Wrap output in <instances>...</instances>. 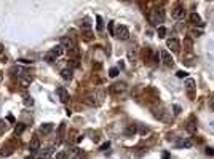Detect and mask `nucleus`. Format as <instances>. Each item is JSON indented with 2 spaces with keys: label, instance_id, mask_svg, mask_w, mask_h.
Instances as JSON below:
<instances>
[{
  "label": "nucleus",
  "instance_id": "obj_3",
  "mask_svg": "<svg viewBox=\"0 0 214 159\" xmlns=\"http://www.w3.org/2000/svg\"><path fill=\"white\" fill-rule=\"evenodd\" d=\"M166 45H168V48H170L173 53H179V49H181V43H179L176 38H170L166 41Z\"/></svg>",
  "mask_w": 214,
  "mask_h": 159
},
{
  "label": "nucleus",
  "instance_id": "obj_22",
  "mask_svg": "<svg viewBox=\"0 0 214 159\" xmlns=\"http://www.w3.org/2000/svg\"><path fill=\"white\" fill-rule=\"evenodd\" d=\"M0 153H2V156H10V154H11V153H13V150H11V148H10V147H7V148L3 147V150L0 151Z\"/></svg>",
  "mask_w": 214,
  "mask_h": 159
},
{
  "label": "nucleus",
  "instance_id": "obj_6",
  "mask_svg": "<svg viewBox=\"0 0 214 159\" xmlns=\"http://www.w3.org/2000/svg\"><path fill=\"white\" fill-rule=\"evenodd\" d=\"M184 13H186L184 7H182V5H176V7L173 8V11H171V14H173V18L179 19V18H182V16H184Z\"/></svg>",
  "mask_w": 214,
  "mask_h": 159
},
{
  "label": "nucleus",
  "instance_id": "obj_15",
  "mask_svg": "<svg viewBox=\"0 0 214 159\" xmlns=\"http://www.w3.org/2000/svg\"><path fill=\"white\" fill-rule=\"evenodd\" d=\"M61 76L64 80H72V68H64L61 70Z\"/></svg>",
  "mask_w": 214,
  "mask_h": 159
},
{
  "label": "nucleus",
  "instance_id": "obj_34",
  "mask_svg": "<svg viewBox=\"0 0 214 159\" xmlns=\"http://www.w3.org/2000/svg\"><path fill=\"white\" fill-rule=\"evenodd\" d=\"M56 159H67V156H66V153H58Z\"/></svg>",
  "mask_w": 214,
  "mask_h": 159
},
{
  "label": "nucleus",
  "instance_id": "obj_10",
  "mask_svg": "<svg viewBox=\"0 0 214 159\" xmlns=\"http://www.w3.org/2000/svg\"><path fill=\"white\" fill-rule=\"evenodd\" d=\"M94 97L97 99V100H96V105H97V103H101V102H102V97H104V94H102L101 91H96L94 94L89 95V99H94ZM89 103H94V100H89Z\"/></svg>",
  "mask_w": 214,
  "mask_h": 159
},
{
  "label": "nucleus",
  "instance_id": "obj_30",
  "mask_svg": "<svg viewBox=\"0 0 214 159\" xmlns=\"http://www.w3.org/2000/svg\"><path fill=\"white\" fill-rule=\"evenodd\" d=\"M206 154H208V156H214V148L208 147V148H206Z\"/></svg>",
  "mask_w": 214,
  "mask_h": 159
},
{
  "label": "nucleus",
  "instance_id": "obj_38",
  "mask_svg": "<svg viewBox=\"0 0 214 159\" xmlns=\"http://www.w3.org/2000/svg\"><path fill=\"white\" fill-rule=\"evenodd\" d=\"M2 80H3V75H2V72H0V83H2Z\"/></svg>",
  "mask_w": 214,
  "mask_h": 159
},
{
  "label": "nucleus",
  "instance_id": "obj_5",
  "mask_svg": "<svg viewBox=\"0 0 214 159\" xmlns=\"http://www.w3.org/2000/svg\"><path fill=\"white\" fill-rule=\"evenodd\" d=\"M38 150H40V140H38V137H34L30 140V143H29V151L30 153H37Z\"/></svg>",
  "mask_w": 214,
  "mask_h": 159
},
{
  "label": "nucleus",
  "instance_id": "obj_36",
  "mask_svg": "<svg viewBox=\"0 0 214 159\" xmlns=\"http://www.w3.org/2000/svg\"><path fill=\"white\" fill-rule=\"evenodd\" d=\"M162 158H163V159H170V153H163Z\"/></svg>",
  "mask_w": 214,
  "mask_h": 159
},
{
  "label": "nucleus",
  "instance_id": "obj_19",
  "mask_svg": "<svg viewBox=\"0 0 214 159\" xmlns=\"http://www.w3.org/2000/svg\"><path fill=\"white\" fill-rule=\"evenodd\" d=\"M137 132V127L134 126V124H131V126H128V129H126V135H134Z\"/></svg>",
  "mask_w": 214,
  "mask_h": 159
},
{
  "label": "nucleus",
  "instance_id": "obj_40",
  "mask_svg": "<svg viewBox=\"0 0 214 159\" xmlns=\"http://www.w3.org/2000/svg\"><path fill=\"white\" fill-rule=\"evenodd\" d=\"M27 159H30V158H27Z\"/></svg>",
  "mask_w": 214,
  "mask_h": 159
},
{
  "label": "nucleus",
  "instance_id": "obj_7",
  "mask_svg": "<svg viewBox=\"0 0 214 159\" xmlns=\"http://www.w3.org/2000/svg\"><path fill=\"white\" fill-rule=\"evenodd\" d=\"M58 94H59V99L62 103H67L69 102V92L66 87H58Z\"/></svg>",
  "mask_w": 214,
  "mask_h": 159
},
{
  "label": "nucleus",
  "instance_id": "obj_26",
  "mask_svg": "<svg viewBox=\"0 0 214 159\" xmlns=\"http://www.w3.org/2000/svg\"><path fill=\"white\" fill-rule=\"evenodd\" d=\"M176 75H178V78H186V76H187V72H186V70H179Z\"/></svg>",
  "mask_w": 214,
  "mask_h": 159
},
{
  "label": "nucleus",
  "instance_id": "obj_31",
  "mask_svg": "<svg viewBox=\"0 0 214 159\" xmlns=\"http://www.w3.org/2000/svg\"><path fill=\"white\" fill-rule=\"evenodd\" d=\"M109 147H110V142H105V143H102V145H101V151H105V150H107Z\"/></svg>",
  "mask_w": 214,
  "mask_h": 159
},
{
  "label": "nucleus",
  "instance_id": "obj_23",
  "mask_svg": "<svg viewBox=\"0 0 214 159\" xmlns=\"http://www.w3.org/2000/svg\"><path fill=\"white\" fill-rule=\"evenodd\" d=\"M24 105H26V107H32V105H34V99H32V97H26V99H24Z\"/></svg>",
  "mask_w": 214,
  "mask_h": 159
},
{
  "label": "nucleus",
  "instance_id": "obj_21",
  "mask_svg": "<svg viewBox=\"0 0 214 159\" xmlns=\"http://www.w3.org/2000/svg\"><path fill=\"white\" fill-rule=\"evenodd\" d=\"M24 129H26L24 124H18V126L15 127V134H16V135H21L23 132H24Z\"/></svg>",
  "mask_w": 214,
  "mask_h": 159
},
{
  "label": "nucleus",
  "instance_id": "obj_1",
  "mask_svg": "<svg viewBox=\"0 0 214 159\" xmlns=\"http://www.w3.org/2000/svg\"><path fill=\"white\" fill-rule=\"evenodd\" d=\"M150 22L154 24V26H157V27H158V24L163 22V11L162 10H154V11H152V14H150Z\"/></svg>",
  "mask_w": 214,
  "mask_h": 159
},
{
  "label": "nucleus",
  "instance_id": "obj_24",
  "mask_svg": "<svg viewBox=\"0 0 214 159\" xmlns=\"http://www.w3.org/2000/svg\"><path fill=\"white\" fill-rule=\"evenodd\" d=\"M117 75H118V68L113 67V68H110V70H109V76H110V78H115Z\"/></svg>",
  "mask_w": 214,
  "mask_h": 159
},
{
  "label": "nucleus",
  "instance_id": "obj_39",
  "mask_svg": "<svg viewBox=\"0 0 214 159\" xmlns=\"http://www.w3.org/2000/svg\"><path fill=\"white\" fill-rule=\"evenodd\" d=\"M2 51H3V46H2V45H0V53H2Z\"/></svg>",
  "mask_w": 214,
  "mask_h": 159
},
{
  "label": "nucleus",
  "instance_id": "obj_17",
  "mask_svg": "<svg viewBox=\"0 0 214 159\" xmlns=\"http://www.w3.org/2000/svg\"><path fill=\"white\" fill-rule=\"evenodd\" d=\"M157 34H158V37H160V38H165V37H166V27H163V26H158Z\"/></svg>",
  "mask_w": 214,
  "mask_h": 159
},
{
  "label": "nucleus",
  "instance_id": "obj_33",
  "mask_svg": "<svg viewBox=\"0 0 214 159\" xmlns=\"http://www.w3.org/2000/svg\"><path fill=\"white\" fill-rule=\"evenodd\" d=\"M109 30H110V35H115V29H113V22H109Z\"/></svg>",
  "mask_w": 214,
  "mask_h": 159
},
{
  "label": "nucleus",
  "instance_id": "obj_14",
  "mask_svg": "<svg viewBox=\"0 0 214 159\" xmlns=\"http://www.w3.org/2000/svg\"><path fill=\"white\" fill-rule=\"evenodd\" d=\"M189 19H190L192 24H200V26H201V18H200L197 13H192V14L189 16Z\"/></svg>",
  "mask_w": 214,
  "mask_h": 159
},
{
  "label": "nucleus",
  "instance_id": "obj_18",
  "mask_svg": "<svg viewBox=\"0 0 214 159\" xmlns=\"http://www.w3.org/2000/svg\"><path fill=\"white\" fill-rule=\"evenodd\" d=\"M96 21H97V24H96V29H97L99 32H101L102 29H104V22H102V18H101L99 14H97V16H96Z\"/></svg>",
  "mask_w": 214,
  "mask_h": 159
},
{
  "label": "nucleus",
  "instance_id": "obj_20",
  "mask_svg": "<svg viewBox=\"0 0 214 159\" xmlns=\"http://www.w3.org/2000/svg\"><path fill=\"white\" fill-rule=\"evenodd\" d=\"M193 116H190V121H189V126H187V129H189L190 132H195L197 131V127H195V123H193Z\"/></svg>",
  "mask_w": 214,
  "mask_h": 159
},
{
  "label": "nucleus",
  "instance_id": "obj_16",
  "mask_svg": "<svg viewBox=\"0 0 214 159\" xmlns=\"http://www.w3.org/2000/svg\"><path fill=\"white\" fill-rule=\"evenodd\" d=\"M66 51H67V54H69V57H74V59H75V57H77L78 56V48L77 46H74V48H70V49H66Z\"/></svg>",
  "mask_w": 214,
  "mask_h": 159
},
{
  "label": "nucleus",
  "instance_id": "obj_9",
  "mask_svg": "<svg viewBox=\"0 0 214 159\" xmlns=\"http://www.w3.org/2000/svg\"><path fill=\"white\" fill-rule=\"evenodd\" d=\"M50 53H51V54L54 56V57H59V56L62 54V53H64V46H62V45H56V46L53 48V49H51Z\"/></svg>",
  "mask_w": 214,
  "mask_h": 159
},
{
  "label": "nucleus",
  "instance_id": "obj_27",
  "mask_svg": "<svg viewBox=\"0 0 214 159\" xmlns=\"http://www.w3.org/2000/svg\"><path fill=\"white\" fill-rule=\"evenodd\" d=\"M187 87H189V89H192V87H193L195 86V81H193V80H192V78H189V80H187Z\"/></svg>",
  "mask_w": 214,
  "mask_h": 159
},
{
  "label": "nucleus",
  "instance_id": "obj_11",
  "mask_svg": "<svg viewBox=\"0 0 214 159\" xmlns=\"http://www.w3.org/2000/svg\"><path fill=\"white\" fill-rule=\"evenodd\" d=\"M192 145H193V143H192V140H190V139H181L178 142V147L179 148H190Z\"/></svg>",
  "mask_w": 214,
  "mask_h": 159
},
{
  "label": "nucleus",
  "instance_id": "obj_37",
  "mask_svg": "<svg viewBox=\"0 0 214 159\" xmlns=\"http://www.w3.org/2000/svg\"><path fill=\"white\" fill-rule=\"evenodd\" d=\"M209 105H211V108H213V111H214V99H213V100H211V102H209Z\"/></svg>",
  "mask_w": 214,
  "mask_h": 159
},
{
  "label": "nucleus",
  "instance_id": "obj_4",
  "mask_svg": "<svg viewBox=\"0 0 214 159\" xmlns=\"http://www.w3.org/2000/svg\"><path fill=\"white\" fill-rule=\"evenodd\" d=\"M160 57H162L165 65H173V57H171V54L166 51V49H162V51H160Z\"/></svg>",
  "mask_w": 214,
  "mask_h": 159
},
{
  "label": "nucleus",
  "instance_id": "obj_35",
  "mask_svg": "<svg viewBox=\"0 0 214 159\" xmlns=\"http://www.w3.org/2000/svg\"><path fill=\"white\" fill-rule=\"evenodd\" d=\"M70 65H72V67H78V60H77V59H72Z\"/></svg>",
  "mask_w": 214,
  "mask_h": 159
},
{
  "label": "nucleus",
  "instance_id": "obj_28",
  "mask_svg": "<svg viewBox=\"0 0 214 159\" xmlns=\"http://www.w3.org/2000/svg\"><path fill=\"white\" fill-rule=\"evenodd\" d=\"M7 129V123H5L3 119H0V132H3Z\"/></svg>",
  "mask_w": 214,
  "mask_h": 159
},
{
  "label": "nucleus",
  "instance_id": "obj_12",
  "mask_svg": "<svg viewBox=\"0 0 214 159\" xmlns=\"http://www.w3.org/2000/svg\"><path fill=\"white\" fill-rule=\"evenodd\" d=\"M78 154H80V150H78L77 147H75V148H70V150H69L67 153H66V156H67L69 159H74V158H77Z\"/></svg>",
  "mask_w": 214,
  "mask_h": 159
},
{
  "label": "nucleus",
  "instance_id": "obj_29",
  "mask_svg": "<svg viewBox=\"0 0 214 159\" xmlns=\"http://www.w3.org/2000/svg\"><path fill=\"white\" fill-rule=\"evenodd\" d=\"M173 110H174V115H179V113L182 111V108L179 107V105H174V107H173Z\"/></svg>",
  "mask_w": 214,
  "mask_h": 159
},
{
  "label": "nucleus",
  "instance_id": "obj_32",
  "mask_svg": "<svg viewBox=\"0 0 214 159\" xmlns=\"http://www.w3.org/2000/svg\"><path fill=\"white\" fill-rule=\"evenodd\" d=\"M139 134H141V135L149 134V129H147V127H141V129H139Z\"/></svg>",
  "mask_w": 214,
  "mask_h": 159
},
{
  "label": "nucleus",
  "instance_id": "obj_13",
  "mask_svg": "<svg viewBox=\"0 0 214 159\" xmlns=\"http://www.w3.org/2000/svg\"><path fill=\"white\" fill-rule=\"evenodd\" d=\"M51 131H53V124L51 123H46V124H43V126H40V134H43V135L50 134Z\"/></svg>",
  "mask_w": 214,
  "mask_h": 159
},
{
  "label": "nucleus",
  "instance_id": "obj_2",
  "mask_svg": "<svg viewBox=\"0 0 214 159\" xmlns=\"http://www.w3.org/2000/svg\"><path fill=\"white\" fill-rule=\"evenodd\" d=\"M115 37L120 40H126L129 37V30L126 26H117V29H115Z\"/></svg>",
  "mask_w": 214,
  "mask_h": 159
},
{
  "label": "nucleus",
  "instance_id": "obj_8",
  "mask_svg": "<svg viewBox=\"0 0 214 159\" xmlns=\"http://www.w3.org/2000/svg\"><path fill=\"white\" fill-rule=\"evenodd\" d=\"M126 89V84L125 83H115L110 86V92H113V94H118V92H123Z\"/></svg>",
  "mask_w": 214,
  "mask_h": 159
},
{
  "label": "nucleus",
  "instance_id": "obj_25",
  "mask_svg": "<svg viewBox=\"0 0 214 159\" xmlns=\"http://www.w3.org/2000/svg\"><path fill=\"white\" fill-rule=\"evenodd\" d=\"M45 59L48 60V62H54V60H56V57H54V56H53L51 53H48V54H46V57H45Z\"/></svg>",
  "mask_w": 214,
  "mask_h": 159
}]
</instances>
